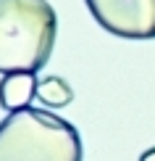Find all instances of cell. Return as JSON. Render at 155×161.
Segmentation results:
<instances>
[{"label":"cell","instance_id":"3","mask_svg":"<svg viewBox=\"0 0 155 161\" xmlns=\"http://www.w3.org/2000/svg\"><path fill=\"white\" fill-rule=\"evenodd\" d=\"M105 32L126 40H155V0H84Z\"/></svg>","mask_w":155,"mask_h":161},{"label":"cell","instance_id":"5","mask_svg":"<svg viewBox=\"0 0 155 161\" xmlns=\"http://www.w3.org/2000/svg\"><path fill=\"white\" fill-rule=\"evenodd\" d=\"M37 100L42 106H48V108H63V106H69L74 100V90H71V85L66 82L63 77L50 74V77L39 79V85H37Z\"/></svg>","mask_w":155,"mask_h":161},{"label":"cell","instance_id":"2","mask_svg":"<svg viewBox=\"0 0 155 161\" xmlns=\"http://www.w3.org/2000/svg\"><path fill=\"white\" fill-rule=\"evenodd\" d=\"M0 161H82V137L71 122L29 106L0 122Z\"/></svg>","mask_w":155,"mask_h":161},{"label":"cell","instance_id":"6","mask_svg":"<svg viewBox=\"0 0 155 161\" xmlns=\"http://www.w3.org/2000/svg\"><path fill=\"white\" fill-rule=\"evenodd\" d=\"M139 161H155V148H147L142 156H139Z\"/></svg>","mask_w":155,"mask_h":161},{"label":"cell","instance_id":"4","mask_svg":"<svg viewBox=\"0 0 155 161\" xmlns=\"http://www.w3.org/2000/svg\"><path fill=\"white\" fill-rule=\"evenodd\" d=\"M37 85H39V79L32 71L3 74V79H0V106L8 111L29 108L32 98H37Z\"/></svg>","mask_w":155,"mask_h":161},{"label":"cell","instance_id":"1","mask_svg":"<svg viewBox=\"0 0 155 161\" xmlns=\"http://www.w3.org/2000/svg\"><path fill=\"white\" fill-rule=\"evenodd\" d=\"M58 16L48 0H0V74L32 71L48 64Z\"/></svg>","mask_w":155,"mask_h":161}]
</instances>
